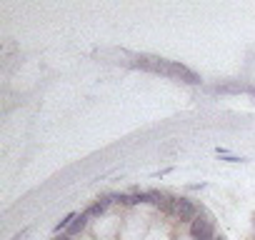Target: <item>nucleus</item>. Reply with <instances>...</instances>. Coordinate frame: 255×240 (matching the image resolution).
Segmentation results:
<instances>
[{
    "label": "nucleus",
    "instance_id": "7ed1b4c3",
    "mask_svg": "<svg viewBox=\"0 0 255 240\" xmlns=\"http://www.w3.org/2000/svg\"><path fill=\"white\" fill-rule=\"evenodd\" d=\"M198 215H200V210L190 198H175V218L180 223H193Z\"/></svg>",
    "mask_w": 255,
    "mask_h": 240
},
{
    "label": "nucleus",
    "instance_id": "6e6552de",
    "mask_svg": "<svg viewBox=\"0 0 255 240\" xmlns=\"http://www.w3.org/2000/svg\"><path fill=\"white\" fill-rule=\"evenodd\" d=\"M28 233H30V230H28V228H25V230H20V233H18V235H13V240H23V238H25V235H28Z\"/></svg>",
    "mask_w": 255,
    "mask_h": 240
},
{
    "label": "nucleus",
    "instance_id": "423d86ee",
    "mask_svg": "<svg viewBox=\"0 0 255 240\" xmlns=\"http://www.w3.org/2000/svg\"><path fill=\"white\" fill-rule=\"evenodd\" d=\"M105 210H108V208H105V205H103L100 200H95L93 205H88V208H85V213H88L90 218H100V215H103Z\"/></svg>",
    "mask_w": 255,
    "mask_h": 240
},
{
    "label": "nucleus",
    "instance_id": "1a4fd4ad",
    "mask_svg": "<svg viewBox=\"0 0 255 240\" xmlns=\"http://www.w3.org/2000/svg\"><path fill=\"white\" fill-rule=\"evenodd\" d=\"M205 183H195V185H188V190H203Z\"/></svg>",
    "mask_w": 255,
    "mask_h": 240
},
{
    "label": "nucleus",
    "instance_id": "9d476101",
    "mask_svg": "<svg viewBox=\"0 0 255 240\" xmlns=\"http://www.w3.org/2000/svg\"><path fill=\"white\" fill-rule=\"evenodd\" d=\"M53 240H70V235H55Z\"/></svg>",
    "mask_w": 255,
    "mask_h": 240
},
{
    "label": "nucleus",
    "instance_id": "f03ea898",
    "mask_svg": "<svg viewBox=\"0 0 255 240\" xmlns=\"http://www.w3.org/2000/svg\"><path fill=\"white\" fill-rule=\"evenodd\" d=\"M190 238H193V240H215V238H218L212 218L205 215L203 210H200V215L195 218V220L190 223Z\"/></svg>",
    "mask_w": 255,
    "mask_h": 240
},
{
    "label": "nucleus",
    "instance_id": "0eeeda50",
    "mask_svg": "<svg viewBox=\"0 0 255 240\" xmlns=\"http://www.w3.org/2000/svg\"><path fill=\"white\" fill-rule=\"evenodd\" d=\"M223 163H233V165H238V163H248L245 158H240V155H225L223 158Z\"/></svg>",
    "mask_w": 255,
    "mask_h": 240
},
{
    "label": "nucleus",
    "instance_id": "20e7f679",
    "mask_svg": "<svg viewBox=\"0 0 255 240\" xmlns=\"http://www.w3.org/2000/svg\"><path fill=\"white\" fill-rule=\"evenodd\" d=\"M88 220H90V215L85 213V210H83V213H78V218H75V220H73V225L68 228V233H65V235H70V238H73V235L83 233L85 228H88Z\"/></svg>",
    "mask_w": 255,
    "mask_h": 240
},
{
    "label": "nucleus",
    "instance_id": "39448f33",
    "mask_svg": "<svg viewBox=\"0 0 255 240\" xmlns=\"http://www.w3.org/2000/svg\"><path fill=\"white\" fill-rule=\"evenodd\" d=\"M75 218H78V213H68V215H63V218H60V220L55 223V228H53V233H55V235H60L63 230H65V233H68V228L73 225V220H75Z\"/></svg>",
    "mask_w": 255,
    "mask_h": 240
},
{
    "label": "nucleus",
    "instance_id": "f257e3e1",
    "mask_svg": "<svg viewBox=\"0 0 255 240\" xmlns=\"http://www.w3.org/2000/svg\"><path fill=\"white\" fill-rule=\"evenodd\" d=\"M138 68L148 70V73H155V75H165V78H175L183 80L188 85H200V75L193 73L183 63L175 60H165V58H155V55H138Z\"/></svg>",
    "mask_w": 255,
    "mask_h": 240
}]
</instances>
